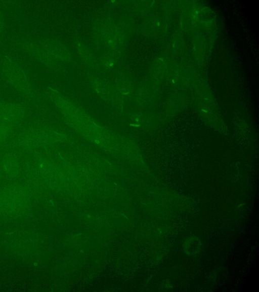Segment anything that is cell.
Returning a JSON list of instances; mask_svg holds the SVG:
<instances>
[{
    "label": "cell",
    "instance_id": "obj_1",
    "mask_svg": "<svg viewBox=\"0 0 259 292\" xmlns=\"http://www.w3.org/2000/svg\"><path fill=\"white\" fill-rule=\"evenodd\" d=\"M30 200L28 189L21 184H13L0 190V211L16 214L23 211Z\"/></svg>",
    "mask_w": 259,
    "mask_h": 292
},
{
    "label": "cell",
    "instance_id": "obj_2",
    "mask_svg": "<svg viewBox=\"0 0 259 292\" xmlns=\"http://www.w3.org/2000/svg\"><path fill=\"white\" fill-rule=\"evenodd\" d=\"M3 72L8 82L24 96L32 97L33 90L27 76L21 66L10 57L5 58Z\"/></svg>",
    "mask_w": 259,
    "mask_h": 292
},
{
    "label": "cell",
    "instance_id": "obj_3",
    "mask_svg": "<svg viewBox=\"0 0 259 292\" xmlns=\"http://www.w3.org/2000/svg\"><path fill=\"white\" fill-rule=\"evenodd\" d=\"M25 111L19 104L0 103V122L13 126L19 124L24 118Z\"/></svg>",
    "mask_w": 259,
    "mask_h": 292
},
{
    "label": "cell",
    "instance_id": "obj_4",
    "mask_svg": "<svg viewBox=\"0 0 259 292\" xmlns=\"http://www.w3.org/2000/svg\"><path fill=\"white\" fill-rule=\"evenodd\" d=\"M1 168L7 177H17L20 173L21 166L16 155L10 152L6 153L2 157Z\"/></svg>",
    "mask_w": 259,
    "mask_h": 292
},
{
    "label": "cell",
    "instance_id": "obj_5",
    "mask_svg": "<svg viewBox=\"0 0 259 292\" xmlns=\"http://www.w3.org/2000/svg\"><path fill=\"white\" fill-rule=\"evenodd\" d=\"M12 129L13 126L0 122V144L8 139Z\"/></svg>",
    "mask_w": 259,
    "mask_h": 292
},
{
    "label": "cell",
    "instance_id": "obj_6",
    "mask_svg": "<svg viewBox=\"0 0 259 292\" xmlns=\"http://www.w3.org/2000/svg\"><path fill=\"white\" fill-rule=\"evenodd\" d=\"M2 29H3V24L0 17V31H1Z\"/></svg>",
    "mask_w": 259,
    "mask_h": 292
},
{
    "label": "cell",
    "instance_id": "obj_7",
    "mask_svg": "<svg viewBox=\"0 0 259 292\" xmlns=\"http://www.w3.org/2000/svg\"><path fill=\"white\" fill-rule=\"evenodd\" d=\"M1 172H2V170H1V167H0V178H1Z\"/></svg>",
    "mask_w": 259,
    "mask_h": 292
}]
</instances>
